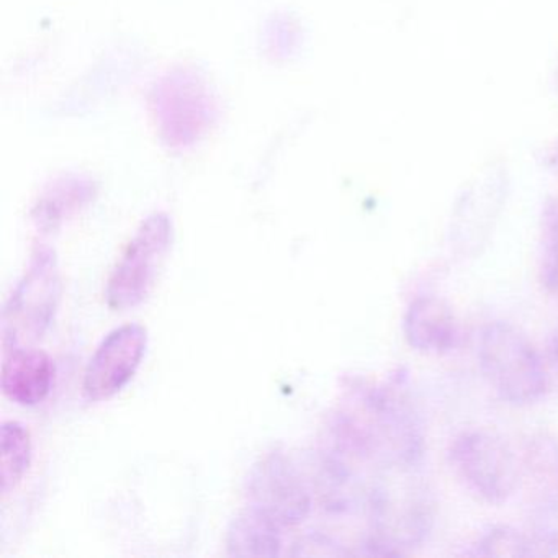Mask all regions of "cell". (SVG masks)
<instances>
[{"label":"cell","mask_w":558,"mask_h":558,"mask_svg":"<svg viewBox=\"0 0 558 558\" xmlns=\"http://www.w3.org/2000/svg\"><path fill=\"white\" fill-rule=\"evenodd\" d=\"M390 478L372 489V537L367 547L372 554L401 555L414 545L423 544L434 522L433 496L423 480L417 478L416 465H385Z\"/></svg>","instance_id":"6da1fadb"},{"label":"cell","mask_w":558,"mask_h":558,"mask_svg":"<svg viewBox=\"0 0 558 558\" xmlns=\"http://www.w3.org/2000/svg\"><path fill=\"white\" fill-rule=\"evenodd\" d=\"M478 361L488 384L512 404L537 401L547 388V372L524 332L505 322L489 323L480 336Z\"/></svg>","instance_id":"7a4b0ae2"},{"label":"cell","mask_w":558,"mask_h":558,"mask_svg":"<svg viewBox=\"0 0 558 558\" xmlns=\"http://www.w3.org/2000/svg\"><path fill=\"white\" fill-rule=\"evenodd\" d=\"M61 296V276L57 253L37 250L28 269L19 280L2 315L4 348H21L38 341L53 325Z\"/></svg>","instance_id":"3957f363"},{"label":"cell","mask_w":558,"mask_h":558,"mask_svg":"<svg viewBox=\"0 0 558 558\" xmlns=\"http://www.w3.org/2000/svg\"><path fill=\"white\" fill-rule=\"evenodd\" d=\"M172 246V223L168 215L155 214L126 244L106 286V302L116 312L142 305L158 282Z\"/></svg>","instance_id":"277c9868"},{"label":"cell","mask_w":558,"mask_h":558,"mask_svg":"<svg viewBox=\"0 0 558 558\" xmlns=\"http://www.w3.org/2000/svg\"><path fill=\"white\" fill-rule=\"evenodd\" d=\"M449 459L465 488L488 505H505L519 488L514 452L495 434H460L450 446Z\"/></svg>","instance_id":"5b68a950"},{"label":"cell","mask_w":558,"mask_h":558,"mask_svg":"<svg viewBox=\"0 0 558 558\" xmlns=\"http://www.w3.org/2000/svg\"><path fill=\"white\" fill-rule=\"evenodd\" d=\"M148 349V329L126 323L112 329L87 364L83 397L90 403L110 400L135 377Z\"/></svg>","instance_id":"8992f818"},{"label":"cell","mask_w":558,"mask_h":558,"mask_svg":"<svg viewBox=\"0 0 558 558\" xmlns=\"http://www.w3.org/2000/svg\"><path fill=\"white\" fill-rule=\"evenodd\" d=\"M505 197V181L496 175L478 179L463 192L450 223V241L459 256L475 257L482 253Z\"/></svg>","instance_id":"52a82bcc"},{"label":"cell","mask_w":558,"mask_h":558,"mask_svg":"<svg viewBox=\"0 0 558 558\" xmlns=\"http://www.w3.org/2000/svg\"><path fill=\"white\" fill-rule=\"evenodd\" d=\"M53 359L40 349L9 348L4 352L0 384L9 400L35 407L47 400L54 385Z\"/></svg>","instance_id":"ba28073f"},{"label":"cell","mask_w":558,"mask_h":558,"mask_svg":"<svg viewBox=\"0 0 558 558\" xmlns=\"http://www.w3.org/2000/svg\"><path fill=\"white\" fill-rule=\"evenodd\" d=\"M408 344L423 354H442L456 345L459 328L456 315L439 296H417L408 306L403 318Z\"/></svg>","instance_id":"9c48e42d"},{"label":"cell","mask_w":558,"mask_h":558,"mask_svg":"<svg viewBox=\"0 0 558 558\" xmlns=\"http://www.w3.org/2000/svg\"><path fill=\"white\" fill-rule=\"evenodd\" d=\"M32 463L31 430L19 421H5L0 429V480L9 495L21 485Z\"/></svg>","instance_id":"30bf717a"},{"label":"cell","mask_w":558,"mask_h":558,"mask_svg":"<svg viewBox=\"0 0 558 558\" xmlns=\"http://www.w3.org/2000/svg\"><path fill=\"white\" fill-rule=\"evenodd\" d=\"M476 554L485 557H525L535 555L531 537L509 527H495L483 535L476 545Z\"/></svg>","instance_id":"8fae6325"},{"label":"cell","mask_w":558,"mask_h":558,"mask_svg":"<svg viewBox=\"0 0 558 558\" xmlns=\"http://www.w3.org/2000/svg\"><path fill=\"white\" fill-rule=\"evenodd\" d=\"M531 541L535 555H558V489L542 508Z\"/></svg>","instance_id":"7c38bea8"},{"label":"cell","mask_w":558,"mask_h":558,"mask_svg":"<svg viewBox=\"0 0 558 558\" xmlns=\"http://www.w3.org/2000/svg\"><path fill=\"white\" fill-rule=\"evenodd\" d=\"M542 277L545 287L558 296V210L551 208L547 215L545 227L544 263H542Z\"/></svg>","instance_id":"4fadbf2b"},{"label":"cell","mask_w":558,"mask_h":558,"mask_svg":"<svg viewBox=\"0 0 558 558\" xmlns=\"http://www.w3.org/2000/svg\"><path fill=\"white\" fill-rule=\"evenodd\" d=\"M557 210H558V207H557Z\"/></svg>","instance_id":"5bb4252c"}]
</instances>
